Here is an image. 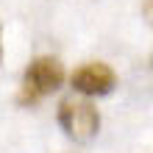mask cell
<instances>
[{
	"instance_id": "1",
	"label": "cell",
	"mask_w": 153,
	"mask_h": 153,
	"mask_svg": "<svg viewBox=\"0 0 153 153\" xmlns=\"http://www.w3.org/2000/svg\"><path fill=\"white\" fill-rule=\"evenodd\" d=\"M61 84H64V67H61V61L53 59V56H39L25 70L17 100H20V106H36L42 97L56 92Z\"/></svg>"
},
{
	"instance_id": "2",
	"label": "cell",
	"mask_w": 153,
	"mask_h": 153,
	"mask_svg": "<svg viewBox=\"0 0 153 153\" xmlns=\"http://www.w3.org/2000/svg\"><path fill=\"white\" fill-rule=\"evenodd\" d=\"M59 125L64 128V134L75 142H89L100 128V111L92 100H67L59 103Z\"/></svg>"
},
{
	"instance_id": "5",
	"label": "cell",
	"mask_w": 153,
	"mask_h": 153,
	"mask_svg": "<svg viewBox=\"0 0 153 153\" xmlns=\"http://www.w3.org/2000/svg\"><path fill=\"white\" fill-rule=\"evenodd\" d=\"M150 64H153V59H150Z\"/></svg>"
},
{
	"instance_id": "3",
	"label": "cell",
	"mask_w": 153,
	"mask_h": 153,
	"mask_svg": "<svg viewBox=\"0 0 153 153\" xmlns=\"http://www.w3.org/2000/svg\"><path fill=\"white\" fill-rule=\"evenodd\" d=\"M70 84H73L75 92L86 97H100V95H109L117 86V73L106 61H89V64H81L70 75Z\"/></svg>"
},
{
	"instance_id": "4",
	"label": "cell",
	"mask_w": 153,
	"mask_h": 153,
	"mask_svg": "<svg viewBox=\"0 0 153 153\" xmlns=\"http://www.w3.org/2000/svg\"><path fill=\"white\" fill-rule=\"evenodd\" d=\"M0 59H3V42H0Z\"/></svg>"
}]
</instances>
